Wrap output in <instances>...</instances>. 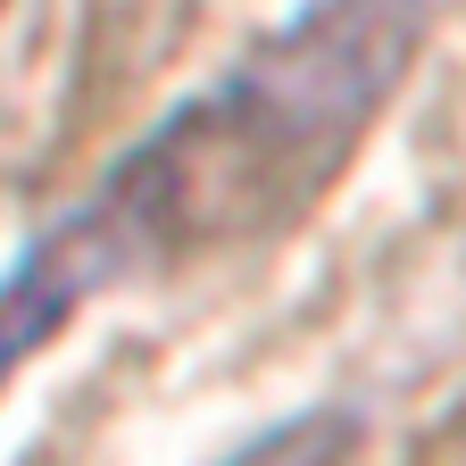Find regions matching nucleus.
Returning a JSON list of instances; mask_svg holds the SVG:
<instances>
[{
    "instance_id": "nucleus-1",
    "label": "nucleus",
    "mask_w": 466,
    "mask_h": 466,
    "mask_svg": "<svg viewBox=\"0 0 466 466\" xmlns=\"http://www.w3.org/2000/svg\"><path fill=\"white\" fill-rule=\"evenodd\" d=\"M417 42L425 0H317L225 84L175 108L100 184L92 208L108 217L134 267L250 242L359 150Z\"/></svg>"
},
{
    "instance_id": "nucleus-2",
    "label": "nucleus",
    "mask_w": 466,
    "mask_h": 466,
    "mask_svg": "<svg viewBox=\"0 0 466 466\" xmlns=\"http://www.w3.org/2000/svg\"><path fill=\"white\" fill-rule=\"evenodd\" d=\"M126 267H134V258H126V242L108 233L100 208H76L58 233H42V242L17 258V275L0 283V383H9L34 350L67 325L108 275H126Z\"/></svg>"
}]
</instances>
